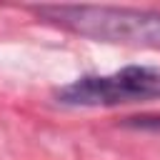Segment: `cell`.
Masks as SVG:
<instances>
[{
    "mask_svg": "<svg viewBox=\"0 0 160 160\" xmlns=\"http://www.w3.org/2000/svg\"><path fill=\"white\" fill-rule=\"evenodd\" d=\"M32 12L75 35L160 50V12L110 5H35Z\"/></svg>",
    "mask_w": 160,
    "mask_h": 160,
    "instance_id": "obj_1",
    "label": "cell"
},
{
    "mask_svg": "<svg viewBox=\"0 0 160 160\" xmlns=\"http://www.w3.org/2000/svg\"><path fill=\"white\" fill-rule=\"evenodd\" d=\"M68 108H118L160 100V65H125L108 75H82L55 90Z\"/></svg>",
    "mask_w": 160,
    "mask_h": 160,
    "instance_id": "obj_2",
    "label": "cell"
}]
</instances>
